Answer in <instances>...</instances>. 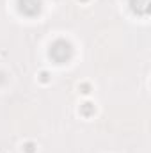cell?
I'll use <instances>...</instances> for the list:
<instances>
[{
    "instance_id": "6da1fadb",
    "label": "cell",
    "mask_w": 151,
    "mask_h": 153,
    "mask_svg": "<svg viewBox=\"0 0 151 153\" xmlns=\"http://www.w3.org/2000/svg\"><path fill=\"white\" fill-rule=\"evenodd\" d=\"M21 4V11H25L27 14H34L39 11V0H20Z\"/></svg>"
}]
</instances>
